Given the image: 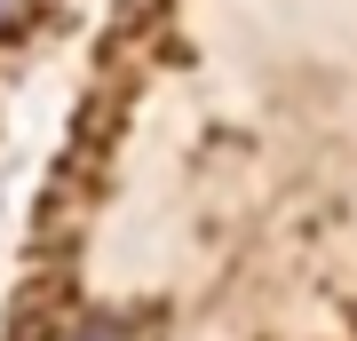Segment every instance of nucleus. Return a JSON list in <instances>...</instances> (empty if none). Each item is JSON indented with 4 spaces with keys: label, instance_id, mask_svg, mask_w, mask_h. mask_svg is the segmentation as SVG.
Masks as SVG:
<instances>
[{
    "label": "nucleus",
    "instance_id": "obj_1",
    "mask_svg": "<svg viewBox=\"0 0 357 341\" xmlns=\"http://www.w3.org/2000/svg\"><path fill=\"white\" fill-rule=\"evenodd\" d=\"M48 341H128V326H112V317H79V326L48 333Z\"/></svg>",
    "mask_w": 357,
    "mask_h": 341
},
{
    "label": "nucleus",
    "instance_id": "obj_2",
    "mask_svg": "<svg viewBox=\"0 0 357 341\" xmlns=\"http://www.w3.org/2000/svg\"><path fill=\"white\" fill-rule=\"evenodd\" d=\"M8 8H16V0H0V16H8Z\"/></svg>",
    "mask_w": 357,
    "mask_h": 341
}]
</instances>
